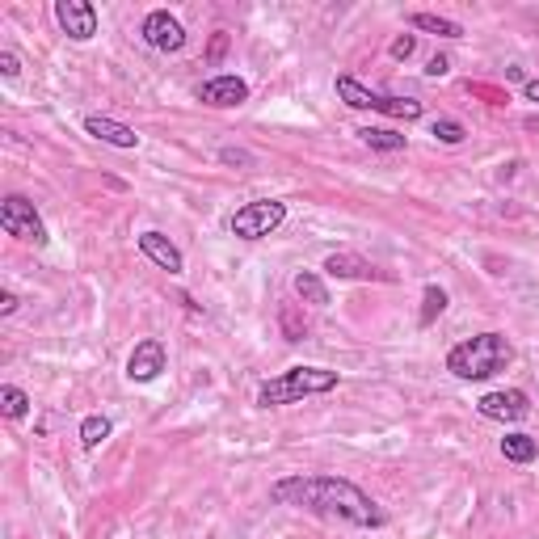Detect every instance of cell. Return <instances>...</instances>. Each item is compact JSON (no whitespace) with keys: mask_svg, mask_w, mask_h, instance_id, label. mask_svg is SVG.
<instances>
[{"mask_svg":"<svg viewBox=\"0 0 539 539\" xmlns=\"http://www.w3.org/2000/svg\"><path fill=\"white\" fill-rule=\"evenodd\" d=\"M270 497L278 506H295V510H308V514H321V518H337V523H350V527H384L388 514L379 510V502L371 493H363L346 476H283V481L270 485Z\"/></svg>","mask_w":539,"mask_h":539,"instance_id":"6da1fadb","label":"cell"},{"mask_svg":"<svg viewBox=\"0 0 539 539\" xmlns=\"http://www.w3.org/2000/svg\"><path fill=\"white\" fill-rule=\"evenodd\" d=\"M510 363H514V346L506 342L502 333H476V337H468V342L451 346V354H447V371L455 379H468V384L493 379Z\"/></svg>","mask_w":539,"mask_h":539,"instance_id":"7a4b0ae2","label":"cell"},{"mask_svg":"<svg viewBox=\"0 0 539 539\" xmlns=\"http://www.w3.org/2000/svg\"><path fill=\"white\" fill-rule=\"evenodd\" d=\"M337 388V371L325 367H287L283 375L266 379L257 388V409H278V405H299L304 396H321Z\"/></svg>","mask_w":539,"mask_h":539,"instance_id":"3957f363","label":"cell"},{"mask_svg":"<svg viewBox=\"0 0 539 539\" xmlns=\"http://www.w3.org/2000/svg\"><path fill=\"white\" fill-rule=\"evenodd\" d=\"M0 228H5L9 236H17V241L34 245V249L47 245V224H43V215L34 211V203L26 194H9L5 203H0Z\"/></svg>","mask_w":539,"mask_h":539,"instance_id":"277c9868","label":"cell"},{"mask_svg":"<svg viewBox=\"0 0 539 539\" xmlns=\"http://www.w3.org/2000/svg\"><path fill=\"white\" fill-rule=\"evenodd\" d=\"M283 219H287V203H278V198H257V203H245L232 215L228 228H232V236H241V241H262V236H270Z\"/></svg>","mask_w":539,"mask_h":539,"instance_id":"5b68a950","label":"cell"},{"mask_svg":"<svg viewBox=\"0 0 539 539\" xmlns=\"http://www.w3.org/2000/svg\"><path fill=\"white\" fill-rule=\"evenodd\" d=\"M476 409H481V417H489V422H527L531 417V396L523 388H497V392H485L481 401H476Z\"/></svg>","mask_w":539,"mask_h":539,"instance_id":"8992f818","label":"cell"},{"mask_svg":"<svg viewBox=\"0 0 539 539\" xmlns=\"http://www.w3.org/2000/svg\"><path fill=\"white\" fill-rule=\"evenodd\" d=\"M139 34H144V43H148L152 51H165V55H173V51L186 47V30H182V22H177L169 9H152V13L144 17V26H139Z\"/></svg>","mask_w":539,"mask_h":539,"instance_id":"52a82bcc","label":"cell"},{"mask_svg":"<svg viewBox=\"0 0 539 539\" xmlns=\"http://www.w3.org/2000/svg\"><path fill=\"white\" fill-rule=\"evenodd\" d=\"M55 22L72 43H89L97 34V9L89 0H55Z\"/></svg>","mask_w":539,"mask_h":539,"instance_id":"ba28073f","label":"cell"},{"mask_svg":"<svg viewBox=\"0 0 539 539\" xmlns=\"http://www.w3.org/2000/svg\"><path fill=\"white\" fill-rule=\"evenodd\" d=\"M165 363H169V354H165L161 337H144L127 358V379L131 384H152V379L165 371Z\"/></svg>","mask_w":539,"mask_h":539,"instance_id":"9c48e42d","label":"cell"},{"mask_svg":"<svg viewBox=\"0 0 539 539\" xmlns=\"http://www.w3.org/2000/svg\"><path fill=\"white\" fill-rule=\"evenodd\" d=\"M198 102H203V106H215V110L241 106V102H249V85L241 81V76H232V72L211 76V81L198 85Z\"/></svg>","mask_w":539,"mask_h":539,"instance_id":"30bf717a","label":"cell"},{"mask_svg":"<svg viewBox=\"0 0 539 539\" xmlns=\"http://www.w3.org/2000/svg\"><path fill=\"white\" fill-rule=\"evenodd\" d=\"M139 253L148 257L152 266H161V270H169V274H182L186 270V257H182V249H177L165 232H156V228H148V232H139Z\"/></svg>","mask_w":539,"mask_h":539,"instance_id":"8fae6325","label":"cell"},{"mask_svg":"<svg viewBox=\"0 0 539 539\" xmlns=\"http://www.w3.org/2000/svg\"><path fill=\"white\" fill-rule=\"evenodd\" d=\"M85 131H89L93 139H102V144H110V148H135V144H139L135 127L118 123V118H106V114H89V118H85Z\"/></svg>","mask_w":539,"mask_h":539,"instance_id":"7c38bea8","label":"cell"},{"mask_svg":"<svg viewBox=\"0 0 539 539\" xmlns=\"http://www.w3.org/2000/svg\"><path fill=\"white\" fill-rule=\"evenodd\" d=\"M329 278H342V283H363V278H379L375 266L367 262V257H358V253H329L325 257V266H321Z\"/></svg>","mask_w":539,"mask_h":539,"instance_id":"4fadbf2b","label":"cell"},{"mask_svg":"<svg viewBox=\"0 0 539 539\" xmlns=\"http://www.w3.org/2000/svg\"><path fill=\"white\" fill-rule=\"evenodd\" d=\"M337 97L350 106V110H384V93H371L367 85H358L354 76H337Z\"/></svg>","mask_w":539,"mask_h":539,"instance_id":"5bb4252c","label":"cell"},{"mask_svg":"<svg viewBox=\"0 0 539 539\" xmlns=\"http://www.w3.org/2000/svg\"><path fill=\"white\" fill-rule=\"evenodd\" d=\"M291 287H295V295L304 299V304H312V308H325V304H329V287H325V278H321V274L299 270Z\"/></svg>","mask_w":539,"mask_h":539,"instance_id":"9a60e30c","label":"cell"},{"mask_svg":"<svg viewBox=\"0 0 539 539\" xmlns=\"http://www.w3.org/2000/svg\"><path fill=\"white\" fill-rule=\"evenodd\" d=\"M409 26L426 30V34H438V38H464V26L451 22V17H438V13H413Z\"/></svg>","mask_w":539,"mask_h":539,"instance_id":"2e32d148","label":"cell"},{"mask_svg":"<svg viewBox=\"0 0 539 539\" xmlns=\"http://www.w3.org/2000/svg\"><path fill=\"white\" fill-rule=\"evenodd\" d=\"M358 139H363L371 152H401L405 148V135L392 131V127H363V131H358Z\"/></svg>","mask_w":539,"mask_h":539,"instance_id":"e0dca14e","label":"cell"},{"mask_svg":"<svg viewBox=\"0 0 539 539\" xmlns=\"http://www.w3.org/2000/svg\"><path fill=\"white\" fill-rule=\"evenodd\" d=\"M502 455L510 459V464H535L539 443H535L531 434H506L502 438Z\"/></svg>","mask_w":539,"mask_h":539,"instance_id":"ac0fdd59","label":"cell"},{"mask_svg":"<svg viewBox=\"0 0 539 539\" xmlns=\"http://www.w3.org/2000/svg\"><path fill=\"white\" fill-rule=\"evenodd\" d=\"M114 434V426H110V417H102V413H93V417H85L81 422V447L85 451H97L106 443V438Z\"/></svg>","mask_w":539,"mask_h":539,"instance_id":"d6986e66","label":"cell"},{"mask_svg":"<svg viewBox=\"0 0 539 539\" xmlns=\"http://www.w3.org/2000/svg\"><path fill=\"white\" fill-rule=\"evenodd\" d=\"M0 413H5L9 422H22V417L30 413V396L17 384H5V388H0Z\"/></svg>","mask_w":539,"mask_h":539,"instance_id":"ffe728a7","label":"cell"},{"mask_svg":"<svg viewBox=\"0 0 539 539\" xmlns=\"http://www.w3.org/2000/svg\"><path fill=\"white\" fill-rule=\"evenodd\" d=\"M443 312H447V291L430 283V287H426V295H422V316H417V325L430 329V325H434Z\"/></svg>","mask_w":539,"mask_h":539,"instance_id":"44dd1931","label":"cell"},{"mask_svg":"<svg viewBox=\"0 0 539 539\" xmlns=\"http://www.w3.org/2000/svg\"><path fill=\"white\" fill-rule=\"evenodd\" d=\"M430 135L438 139V144H464V139H468V131H464V123H459V118H434V123H430Z\"/></svg>","mask_w":539,"mask_h":539,"instance_id":"7402d4cb","label":"cell"},{"mask_svg":"<svg viewBox=\"0 0 539 539\" xmlns=\"http://www.w3.org/2000/svg\"><path fill=\"white\" fill-rule=\"evenodd\" d=\"M413 51H417V34H401V38H392V47H388V55L392 59H413Z\"/></svg>","mask_w":539,"mask_h":539,"instance_id":"603a6c76","label":"cell"},{"mask_svg":"<svg viewBox=\"0 0 539 539\" xmlns=\"http://www.w3.org/2000/svg\"><path fill=\"white\" fill-rule=\"evenodd\" d=\"M447 72H451V59H447V55H434L430 64H426V76H430V81H438V76H447Z\"/></svg>","mask_w":539,"mask_h":539,"instance_id":"cb8c5ba5","label":"cell"},{"mask_svg":"<svg viewBox=\"0 0 539 539\" xmlns=\"http://www.w3.org/2000/svg\"><path fill=\"white\" fill-rule=\"evenodd\" d=\"M219 161H224V165H249L253 156H249V152H241V148H224V152H219Z\"/></svg>","mask_w":539,"mask_h":539,"instance_id":"d4e9b609","label":"cell"},{"mask_svg":"<svg viewBox=\"0 0 539 539\" xmlns=\"http://www.w3.org/2000/svg\"><path fill=\"white\" fill-rule=\"evenodd\" d=\"M0 72H5V76H17V72H22V64H17V55H13V51H0Z\"/></svg>","mask_w":539,"mask_h":539,"instance_id":"484cf974","label":"cell"},{"mask_svg":"<svg viewBox=\"0 0 539 539\" xmlns=\"http://www.w3.org/2000/svg\"><path fill=\"white\" fill-rule=\"evenodd\" d=\"M224 47H228V34H224V30H215V38H211V59L224 55Z\"/></svg>","mask_w":539,"mask_h":539,"instance_id":"4316f807","label":"cell"},{"mask_svg":"<svg viewBox=\"0 0 539 539\" xmlns=\"http://www.w3.org/2000/svg\"><path fill=\"white\" fill-rule=\"evenodd\" d=\"M0 312H5V316L17 312V295H13V291H0Z\"/></svg>","mask_w":539,"mask_h":539,"instance_id":"83f0119b","label":"cell"},{"mask_svg":"<svg viewBox=\"0 0 539 539\" xmlns=\"http://www.w3.org/2000/svg\"><path fill=\"white\" fill-rule=\"evenodd\" d=\"M527 102L539 106V81H527Z\"/></svg>","mask_w":539,"mask_h":539,"instance_id":"f1b7e54d","label":"cell"}]
</instances>
